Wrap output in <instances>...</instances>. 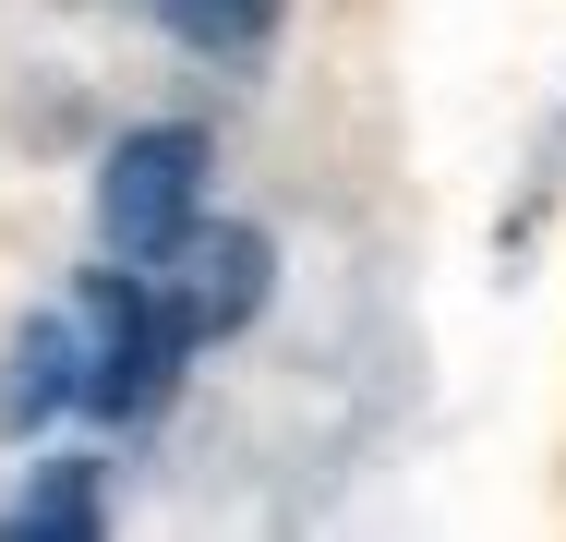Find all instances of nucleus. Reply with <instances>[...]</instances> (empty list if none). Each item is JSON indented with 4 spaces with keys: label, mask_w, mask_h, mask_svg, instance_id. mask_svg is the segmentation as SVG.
<instances>
[{
    "label": "nucleus",
    "mask_w": 566,
    "mask_h": 542,
    "mask_svg": "<svg viewBox=\"0 0 566 542\" xmlns=\"http://www.w3.org/2000/svg\"><path fill=\"white\" fill-rule=\"evenodd\" d=\"M181 374V337L157 314V278L145 265H97L85 302H73V410L85 423H145Z\"/></svg>",
    "instance_id": "nucleus-1"
},
{
    "label": "nucleus",
    "mask_w": 566,
    "mask_h": 542,
    "mask_svg": "<svg viewBox=\"0 0 566 542\" xmlns=\"http://www.w3.org/2000/svg\"><path fill=\"white\" fill-rule=\"evenodd\" d=\"M157 314L181 350H206V337H241V325L265 314V290H277V253H265V229H229V217H193L157 265Z\"/></svg>",
    "instance_id": "nucleus-2"
},
{
    "label": "nucleus",
    "mask_w": 566,
    "mask_h": 542,
    "mask_svg": "<svg viewBox=\"0 0 566 542\" xmlns=\"http://www.w3.org/2000/svg\"><path fill=\"white\" fill-rule=\"evenodd\" d=\"M193 206H206V133H120L109 169H97V229H109L120 265H157L181 229H193Z\"/></svg>",
    "instance_id": "nucleus-3"
},
{
    "label": "nucleus",
    "mask_w": 566,
    "mask_h": 542,
    "mask_svg": "<svg viewBox=\"0 0 566 542\" xmlns=\"http://www.w3.org/2000/svg\"><path fill=\"white\" fill-rule=\"evenodd\" d=\"M157 24H169L193 61H218V73H241V61L277 49V0H157Z\"/></svg>",
    "instance_id": "nucleus-4"
},
{
    "label": "nucleus",
    "mask_w": 566,
    "mask_h": 542,
    "mask_svg": "<svg viewBox=\"0 0 566 542\" xmlns=\"http://www.w3.org/2000/svg\"><path fill=\"white\" fill-rule=\"evenodd\" d=\"M73 398V314H49V325H24L12 337V374H0V423L12 434H36L49 410Z\"/></svg>",
    "instance_id": "nucleus-5"
},
{
    "label": "nucleus",
    "mask_w": 566,
    "mask_h": 542,
    "mask_svg": "<svg viewBox=\"0 0 566 542\" xmlns=\"http://www.w3.org/2000/svg\"><path fill=\"white\" fill-rule=\"evenodd\" d=\"M97 507H109V494H97V458H61V470L12 507V531H97Z\"/></svg>",
    "instance_id": "nucleus-6"
}]
</instances>
